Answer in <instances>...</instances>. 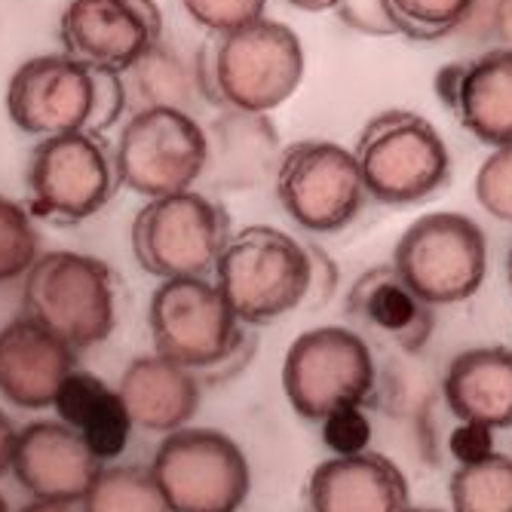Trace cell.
<instances>
[{
    "instance_id": "1",
    "label": "cell",
    "mask_w": 512,
    "mask_h": 512,
    "mask_svg": "<svg viewBox=\"0 0 512 512\" xmlns=\"http://www.w3.org/2000/svg\"><path fill=\"white\" fill-rule=\"evenodd\" d=\"M206 99L227 111L270 114L286 105L304 80L301 37L276 19H258L221 34L200 56Z\"/></svg>"
},
{
    "instance_id": "2",
    "label": "cell",
    "mask_w": 512,
    "mask_h": 512,
    "mask_svg": "<svg viewBox=\"0 0 512 512\" xmlns=\"http://www.w3.org/2000/svg\"><path fill=\"white\" fill-rule=\"evenodd\" d=\"M218 292L243 325H267L310 298V246L286 230L252 224L230 237L215 264Z\"/></svg>"
},
{
    "instance_id": "3",
    "label": "cell",
    "mask_w": 512,
    "mask_h": 512,
    "mask_svg": "<svg viewBox=\"0 0 512 512\" xmlns=\"http://www.w3.org/2000/svg\"><path fill=\"white\" fill-rule=\"evenodd\" d=\"M353 157L368 197L384 206L424 203L445 188L451 175L439 129L424 114L402 108L371 117L356 138Z\"/></svg>"
},
{
    "instance_id": "4",
    "label": "cell",
    "mask_w": 512,
    "mask_h": 512,
    "mask_svg": "<svg viewBox=\"0 0 512 512\" xmlns=\"http://www.w3.org/2000/svg\"><path fill=\"white\" fill-rule=\"evenodd\" d=\"M25 316L68 347L102 344L117 322L111 267L80 252H46L25 273Z\"/></svg>"
},
{
    "instance_id": "5",
    "label": "cell",
    "mask_w": 512,
    "mask_h": 512,
    "mask_svg": "<svg viewBox=\"0 0 512 512\" xmlns=\"http://www.w3.org/2000/svg\"><path fill=\"white\" fill-rule=\"evenodd\" d=\"M393 267L402 283L430 307L470 301L488 273L485 230L460 212H430L405 227Z\"/></svg>"
},
{
    "instance_id": "6",
    "label": "cell",
    "mask_w": 512,
    "mask_h": 512,
    "mask_svg": "<svg viewBox=\"0 0 512 512\" xmlns=\"http://www.w3.org/2000/svg\"><path fill=\"white\" fill-rule=\"evenodd\" d=\"M230 243V215L200 191L148 200L132 221V252L151 276L206 279Z\"/></svg>"
},
{
    "instance_id": "7",
    "label": "cell",
    "mask_w": 512,
    "mask_h": 512,
    "mask_svg": "<svg viewBox=\"0 0 512 512\" xmlns=\"http://www.w3.org/2000/svg\"><path fill=\"white\" fill-rule=\"evenodd\" d=\"M209 163L206 129L178 108H142L129 117L114 145V172L123 188L142 197L191 191Z\"/></svg>"
},
{
    "instance_id": "8",
    "label": "cell",
    "mask_w": 512,
    "mask_h": 512,
    "mask_svg": "<svg viewBox=\"0 0 512 512\" xmlns=\"http://www.w3.org/2000/svg\"><path fill=\"white\" fill-rule=\"evenodd\" d=\"M378 381L368 341L344 325L298 335L283 362V390L304 421L319 424L338 408L362 405Z\"/></svg>"
},
{
    "instance_id": "9",
    "label": "cell",
    "mask_w": 512,
    "mask_h": 512,
    "mask_svg": "<svg viewBox=\"0 0 512 512\" xmlns=\"http://www.w3.org/2000/svg\"><path fill=\"white\" fill-rule=\"evenodd\" d=\"M151 470L172 512H237L252 488L243 448L206 427L169 433Z\"/></svg>"
},
{
    "instance_id": "10",
    "label": "cell",
    "mask_w": 512,
    "mask_h": 512,
    "mask_svg": "<svg viewBox=\"0 0 512 512\" xmlns=\"http://www.w3.org/2000/svg\"><path fill=\"white\" fill-rule=\"evenodd\" d=\"M276 197L298 227L310 234H335L362 212L368 191L353 151L307 138L279 154Z\"/></svg>"
},
{
    "instance_id": "11",
    "label": "cell",
    "mask_w": 512,
    "mask_h": 512,
    "mask_svg": "<svg viewBox=\"0 0 512 512\" xmlns=\"http://www.w3.org/2000/svg\"><path fill=\"white\" fill-rule=\"evenodd\" d=\"M114 184V154L99 132L50 135L28 160V212L77 224L111 200Z\"/></svg>"
},
{
    "instance_id": "12",
    "label": "cell",
    "mask_w": 512,
    "mask_h": 512,
    "mask_svg": "<svg viewBox=\"0 0 512 512\" xmlns=\"http://www.w3.org/2000/svg\"><path fill=\"white\" fill-rule=\"evenodd\" d=\"M148 322L157 353L191 371L215 368L246 329L206 279H163L151 295Z\"/></svg>"
},
{
    "instance_id": "13",
    "label": "cell",
    "mask_w": 512,
    "mask_h": 512,
    "mask_svg": "<svg viewBox=\"0 0 512 512\" xmlns=\"http://www.w3.org/2000/svg\"><path fill=\"white\" fill-rule=\"evenodd\" d=\"M59 34L80 65L126 74L163 40V13L154 0H71Z\"/></svg>"
},
{
    "instance_id": "14",
    "label": "cell",
    "mask_w": 512,
    "mask_h": 512,
    "mask_svg": "<svg viewBox=\"0 0 512 512\" xmlns=\"http://www.w3.org/2000/svg\"><path fill=\"white\" fill-rule=\"evenodd\" d=\"M10 120L31 135H65L92 126L96 71L71 56H34L16 68L7 86Z\"/></svg>"
},
{
    "instance_id": "15",
    "label": "cell",
    "mask_w": 512,
    "mask_h": 512,
    "mask_svg": "<svg viewBox=\"0 0 512 512\" xmlns=\"http://www.w3.org/2000/svg\"><path fill=\"white\" fill-rule=\"evenodd\" d=\"M102 470V460L89 451L83 436L62 421L28 424L16 439L13 473L34 500L83 503Z\"/></svg>"
},
{
    "instance_id": "16",
    "label": "cell",
    "mask_w": 512,
    "mask_h": 512,
    "mask_svg": "<svg viewBox=\"0 0 512 512\" xmlns=\"http://www.w3.org/2000/svg\"><path fill=\"white\" fill-rule=\"evenodd\" d=\"M71 371H77L74 347L31 316L0 329V396L7 402L28 411L50 408Z\"/></svg>"
},
{
    "instance_id": "17",
    "label": "cell",
    "mask_w": 512,
    "mask_h": 512,
    "mask_svg": "<svg viewBox=\"0 0 512 512\" xmlns=\"http://www.w3.org/2000/svg\"><path fill=\"white\" fill-rule=\"evenodd\" d=\"M310 512H405L408 482L378 451L329 457L310 473Z\"/></svg>"
},
{
    "instance_id": "18",
    "label": "cell",
    "mask_w": 512,
    "mask_h": 512,
    "mask_svg": "<svg viewBox=\"0 0 512 512\" xmlns=\"http://www.w3.org/2000/svg\"><path fill=\"white\" fill-rule=\"evenodd\" d=\"M117 393L135 427L169 436L197 414L203 387L197 371L154 353L129 362Z\"/></svg>"
},
{
    "instance_id": "19",
    "label": "cell",
    "mask_w": 512,
    "mask_h": 512,
    "mask_svg": "<svg viewBox=\"0 0 512 512\" xmlns=\"http://www.w3.org/2000/svg\"><path fill=\"white\" fill-rule=\"evenodd\" d=\"M347 313L356 325L393 341L405 353L424 350L436 329L433 307L402 283L393 264L368 267L356 279L347 295Z\"/></svg>"
},
{
    "instance_id": "20",
    "label": "cell",
    "mask_w": 512,
    "mask_h": 512,
    "mask_svg": "<svg viewBox=\"0 0 512 512\" xmlns=\"http://www.w3.org/2000/svg\"><path fill=\"white\" fill-rule=\"evenodd\" d=\"M442 396L457 421L512 427V350L470 347L451 359Z\"/></svg>"
},
{
    "instance_id": "21",
    "label": "cell",
    "mask_w": 512,
    "mask_h": 512,
    "mask_svg": "<svg viewBox=\"0 0 512 512\" xmlns=\"http://www.w3.org/2000/svg\"><path fill=\"white\" fill-rule=\"evenodd\" d=\"M206 138H209L206 172H209V184L218 191L258 188L267 178L279 151V135L267 114L227 111L212 123Z\"/></svg>"
},
{
    "instance_id": "22",
    "label": "cell",
    "mask_w": 512,
    "mask_h": 512,
    "mask_svg": "<svg viewBox=\"0 0 512 512\" xmlns=\"http://www.w3.org/2000/svg\"><path fill=\"white\" fill-rule=\"evenodd\" d=\"M454 114L488 148H512V50H488L467 62Z\"/></svg>"
},
{
    "instance_id": "23",
    "label": "cell",
    "mask_w": 512,
    "mask_h": 512,
    "mask_svg": "<svg viewBox=\"0 0 512 512\" xmlns=\"http://www.w3.org/2000/svg\"><path fill=\"white\" fill-rule=\"evenodd\" d=\"M396 34L408 40H445L485 19V0H384Z\"/></svg>"
},
{
    "instance_id": "24",
    "label": "cell",
    "mask_w": 512,
    "mask_h": 512,
    "mask_svg": "<svg viewBox=\"0 0 512 512\" xmlns=\"http://www.w3.org/2000/svg\"><path fill=\"white\" fill-rule=\"evenodd\" d=\"M126 74H129L126 96H138L142 99V108H178V111H184V105L191 102L194 86H200V68L191 71L172 53V46H163V40ZM200 92H203V86H200Z\"/></svg>"
},
{
    "instance_id": "25",
    "label": "cell",
    "mask_w": 512,
    "mask_h": 512,
    "mask_svg": "<svg viewBox=\"0 0 512 512\" xmlns=\"http://www.w3.org/2000/svg\"><path fill=\"white\" fill-rule=\"evenodd\" d=\"M83 512H172L154 470L138 467H105L83 497Z\"/></svg>"
},
{
    "instance_id": "26",
    "label": "cell",
    "mask_w": 512,
    "mask_h": 512,
    "mask_svg": "<svg viewBox=\"0 0 512 512\" xmlns=\"http://www.w3.org/2000/svg\"><path fill=\"white\" fill-rule=\"evenodd\" d=\"M451 512H512V457L491 454L451 476Z\"/></svg>"
},
{
    "instance_id": "27",
    "label": "cell",
    "mask_w": 512,
    "mask_h": 512,
    "mask_svg": "<svg viewBox=\"0 0 512 512\" xmlns=\"http://www.w3.org/2000/svg\"><path fill=\"white\" fill-rule=\"evenodd\" d=\"M37 246L40 237L28 206L0 194V283H13L25 276L40 258Z\"/></svg>"
},
{
    "instance_id": "28",
    "label": "cell",
    "mask_w": 512,
    "mask_h": 512,
    "mask_svg": "<svg viewBox=\"0 0 512 512\" xmlns=\"http://www.w3.org/2000/svg\"><path fill=\"white\" fill-rule=\"evenodd\" d=\"M114 393L117 390H111L102 378L77 368V371H71V375L65 378V384L59 387L53 408L59 411L62 424H68L71 430L80 433L92 421V417H96L114 399Z\"/></svg>"
},
{
    "instance_id": "29",
    "label": "cell",
    "mask_w": 512,
    "mask_h": 512,
    "mask_svg": "<svg viewBox=\"0 0 512 512\" xmlns=\"http://www.w3.org/2000/svg\"><path fill=\"white\" fill-rule=\"evenodd\" d=\"M479 206L503 224H512V148H494L476 172Z\"/></svg>"
},
{
    "instance_id": "30",
    "label": "cell",
    "mask_w": 512,
    "mask_h": 512,
    "mask_svg": "<svg viewBox=\"0 0 512 512\" xmlns=\"http://www.w3.org/2000/svg\"><path fill=\"white\" fill-rule=\"evenodd\" d=\"M184 13L212 34H230L264 19L267 0H181Z\"/></svg>"
},
{
    "instance_id": "31",
    "label": "cell",
    "mask_w": 512,
    "mask_h": 512,
    "mask_svg": "<svg viewBox=\"0 0 512 512\" xmlns=\"http://www.w3.org/2000/svg\"><path fill=\"white\" fill-rule=\"evenodd\" d=\"M322 442L335 457H350L368 451L371 442V417L362 411V405H347L332 411L329 417L319 421Z\"/></svg>"
},
{
    "instance_id": "32",
    "label": "cell",
    "mask_w": 512,
    "mask_h": 512,
    "mask_svg": "<svg viewBox=\"0 0 512 512\" xmlns=\"http://www.w3.org/2000/svg\"><path fill=\"white\" fill-rule=\"evenodd\" d=\"M451 457L457 460V467H473V463L488 460L494 451V430L479 421H460L454 433L448 436Z\"/></svg>"
},
{
    "instance_id": "33",
    "label": "cell",
    "mask_w": 512,
    "mask_h": 512,
    "mask_svg": "<svg viewBox=\"0 0 512 512\" xmlns=\"http://www.w3.org/2000/svg\"><path fill=\"white\" fill-rule=\"evenodd\" d=\"M338 19L359 31V34H368V37H390L396 34L390 19H387V10H384V0H341L335 7Z\"/></svg>"
},
{
    "instance_id": "34",
    "label": "cell",
    "mask_w": 512,
    "mask_h": 512,
    "mask_svg": "<svg viewBox=\"0 0 512 512\" xmlns=\"http://www.w3.org/2000/svg\"><path fill=\"white\" fill-rule=\"evenodd\" d=\"M255 335L249 332V325H246V329H243V335H240V341H237V347L234 350H230L215 368H209V371H200V375H203V381L206 384H221V381H227V378H234V375H240V371L249 365V359L255 356ZM197 375V378H200Z\"/></svg>"
},
{
    "instance_id": "35",
    "label": "cell",
    "mask_w": 512,
    "mask_h": 512,
    "mask_svg": "<svg viewBox=\"0 0 512 512\" xmlns=\"http://www.w3.org/2000/svg\"><path fill=\"white\" fill-rule=\"evenodd\" d=\"M463 68H467V62H454V65H445L442 71H436V92H439V99H442L451 111H454L457 92H460Z\"/></svg>"
},
{
    "instance_id": "36",
    "label": "cell",
    "mask_w": 512,
    "mask_h": 512,
    "mask_svg": "<svg viewBox=\"0 0 512 512\" xmlns=\"http://www.w3.org/2000/svg\"><path fill=\"white\" fill-rule=\"evenodd\" d=\"M491 31L500 43V50H512V0H497Z\"/></svg>"
},
{
    "instance_id": "37",
    "label": "cell",
    "mask_w": 512,
    "mask_h": 512,
    "mask_svg": "<svg viewBox=\"0 0 512 512\" xmlns=\"http://www.w3.org/2000/svg\"><path fill=\"white\" fill-rule=\"evenodd\" d=\"M16 427L10 417L0 411V476H4L7 470H13V454H16Z\"/></svg>"
},
{
    "instance_id": "38",
    "label": "cell",
    "mask_w": 512,
    "mask_h": 512,
    "mask_svg": "<svg viewBox=\"0 0 512 512\" xmlns=\"http://www.w3.org/2000/svg\"><path fill=\"white\" fill-rule=\"evenodd\" d=\"M289 4L304 13H325V10H335L341 0H289Z\"/></svg>"
},
{
    "instance_id": "39",
    "label": "cell",
    "mask_w": 512,
    "mask_h": 512,
    "mask_svg": "<svg viewBox=\"0 0 512 512\" xmlns=\"http://www.w3.org/2000/svg\"><path fill=\"white\" fill-rule=\"evenodd\" d=\"M19 512H74V506H68V503H50V500H34V503L22 506Z\"/></svg>"
},
{
    "instance_id": "40",
    "label": "cell",
    "mask_w": 512,
    "mask_h": 512,
    "mask_svg": "<svg viewBox=\"0 0 512 512\" xmlns=\"http://www.w3.org/2000/svg\"><path fill=\"white\" fill-rule=\"evenodd\" d=\"M506 279H509V292H512V249L506 255Z\"/></svg>"
},
{
    "instance_id": "41",
    "label": "cell",
    "mask_w": 512,
    "mask_h": 512,
    "mask_svg": "<svg viewBox=\"0 0 512 512\" xmlns=\"http://www.w3.org/2000/svg\"><path fill=\"white\" fill-rule=\"evenodd\" d=\"M405 512H445V509H433V506H408Z\"/></svg>"
},
{
    "instance_id": "42",
    "label": "cell",
    "mask_w": 512,
    "mask_h": 512,
    "mask_svg": "<svg viewBox=\"0 0 512 512\" xmlns=\"http://www.w3.org/2000/svg\"><path fill=\"white\" fill-rule=\"evenodd\" d=\"M0 512H10V506H7V500H4V497H0Z\"/></svg>"
}]
</instances>
